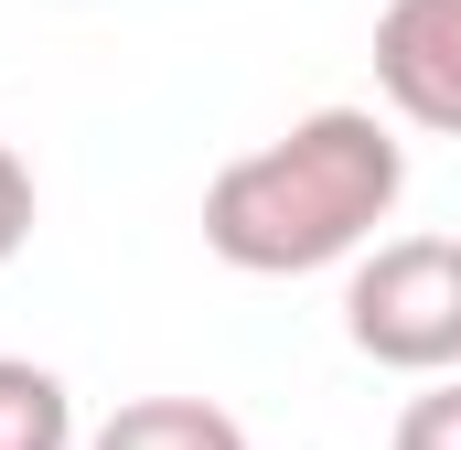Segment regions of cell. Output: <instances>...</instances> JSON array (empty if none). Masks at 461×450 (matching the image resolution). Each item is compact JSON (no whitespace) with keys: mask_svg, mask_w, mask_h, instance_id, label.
<instances>
[{"mask_svg":"<svg viewBox=\"0 0 461 450\" xmlns=\"http://www.w3.org/2000/svg\"><path fill=\"white\" fill-rule=\"evenodd\" d=\"M86 450H247V429L215 397H129Z\"/></svg>","mask_w":461,"mask_h":450,"instance_id":"4","label":"cell"},{"mask_svg":"<svg viewBox=\"0 0 461 450\" xmlns=\"http://www.w3.org/2000/svg\"><path fill=\"white\" fill-rule=\"evenodd\" d=\"M0 450H76V397L32 354H0Z\"/></svg>","mask_w":461,"mask_h":450,"instance_id":"5","label":"cell"},{"mask_svg":"<svg viewBox=\"0 0 461 450\" xmlns=\"http://www.w3.org/2000/svg\"><path fill=\"white\" fill-rule=\"evenodd\" d=\"M344 333L386 375H461V236H375L344 279Z\"/></svg>","mask_w":461,"mask_h":450,"instance_id":"2","label":"cell"},{"mask_svg":"<svg viewBox=\"0 0 461 450\" xmlns=\"http://www.w3.org/2000/svg\"><path fill=\"white\" fill-rule=\"evenodd\" d=\"M397 194H408L397 129L375 108H312L204 183V247L236 279H312L365 257Z\"/></svg>","mask_w":461,"mask_h":450,"instance_id":"1","label":"cell"},{"mask_svg":"<svg viewBox=\"0 0 461 450\" xmlns=\"http://www.w3.org/2000/svg\"><path fill=\"white\" fill-rule=\"evenodd\" d=\"M397 450H461V375H440L429 397H408V418H397Z\"/></svg>","mask_w":461,"mask_h":450,"instance_id":"6","label":"cell"},{"mask_svg":"<svg viewBox=\"0 0 461 450\" xmlns=\"http://www.w3.org/2000/svg\"><path fill=\"white\" fill-rule=\"evenodd\" d=\"M375 97L429 140H461V0H386L375 11Z\"/></svg>","mask_w":461,"mask_h":450,"instance_id":"3","label":"cell"},{"mask_svg":"<svg viewBox=\"0 0 461 450\" xmlns=\"http://www.w3.org/2000/svg\"><path fill=\"white\" fill-rule=\"evenodd\" d=\"M22 247H32V161L0 140V268H11Z\"/></svg>","mask_w":461,"mask_h":450,"instance_id":"7","label":"cell"}]
</instances>
